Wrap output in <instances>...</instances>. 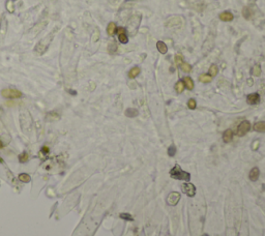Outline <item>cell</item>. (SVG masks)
Listing matches in <instances>:
<instances>
[{
    "instance_id": "1",
    "label": "cell",
    "mask_w": 265,
    "mask_h": 236,
    "mask_svg": "<svg viewBox=\"0 0 265 236\" xmlns=\"http://www.w3.org/2000/svg\"><path fill=\"white\" fill-rule=\"evenodd\" d=\"M170 175L173 179H178V180H188L191 179V174L181 169L179 165H175L170 171Z\"/></svg>"
},
{
    "instance_id": "2",
    "label": "cell",
    "mask_w": 265,
    "mask_h": 236,
    "mask_svg": "<svg viewBox=\"0 0 265 236\" xmlns=\"http://www.w3.org/2000/svg\"><path fill=\"white\" fill-rule=\"evenodd\" d=\"M53 33L51 35H47V36L45 37V38L42 39V42H40L38 44L35 46L34 48V51L36 52L37 54H42V53H45L46 51H47L48 47H49V45L51 44V42H52L53 39Z\"/></svg>"
},
{
    "instance_id": "3",
    "label": "cell",
    "mask_w": 265,
    "mask_h": 236,
    "mask_svg": "<svg viewBox=\"0 0 265 236\" xmlns=\"http://www.w3.org/2000/svg\"><path fill=\"white\" fill-rule=\"evenodd\" d=\"M1 95L5 98H20L22 97V92L20 90L12 88H5L1 91Z\"/></svg>"
},
{
    "instance_id": "4",
    "label": "cell",
    "mask_w": 265,
    "mask_h": 236,
    "mask_svg": "<svg viewBox=\"0 0 265 236\" xmlns=\"http://www.w3.org/2000/svg\"><path fill=\"white\" fill-rule=\"evenodd\" d=\"M250 130H251V123L249 122L248 120H244L238 126L237 133L236 134H237V136H239V137H242V136H244Z\"/></svg>"
},
{
    "instance_id": "5",
    "label": "cell",
    "mask_w": 265,
    "mask_h": 236,
    "mask_svg": "<svg viewBox=\"0 0 265 236\" xmlns=\"http://www.w3.org/2000/svg\"><path fill=\"white\" fill-rule=\"evenodd\" d=\"M181 191L186 194L188 197H194L196 194V187L192 183H182L181 185Z\"/></svg>"
},
{
    "instance_id": "6",
    "label": "cell",
    "mask_w": 265,
    "mask_h": 236,
    "mask_svg": "<svg viewBox=\"0 0 265 236\" xmlns=\"http://www.w3.org/2000/svg\"><path fill=\"white\" fill-rule=\"evenodd\" d=\"M180 200V194L177 192H172L168 195L167 197V203L171 206H174L178 203V201Z\"/></svg>"
},
{
    "instance_id": "7",
    "label": "cell",
    "mask_w": 265,
    "mask_h": 236,
    "mask_svg": "<svg viewBox=\"0 0 265 236\" xmlns=\"http://www.w3.org/2000/svg\"><path fill=\"white\" fill-rule=\"evenodd\" d=\"M260 102V95L258 93H251L247 97V103L249 105H257Z\"/></svg>"
},
{
    "instance_id": "8",
    "label": "cell",
    "mask_w": 265,
    "mask_h": 236,
    "mask_svg": "<svg viewBox=\"0 0 265 236\" xmlns=\"http://www.w3.org/2000/svg\"><path fill=\"white\" fill-rule=\"evenodd\" d=\"M259 174H260V171H259V169H258L257 167H255L250 171L249 177H250V179L252 180V181H256V180H258V178H259Z\"/></svg>"
},
{
    "instance_id": "9",
    "label": "cell",
    "mask_w": 265,
    "mask_h": 236,
    "mask_svg": "<svg viewBox=\"0 0 265 236\" xmlns=\"http://www.w3.org/2000/svg\"><path fill=\"white\" fill-rule=\"evenodd\" d=\"M233 15L230 12H224L220 15V21H224V22H230L233 20Z\"/></svg>"
},
{
    "instance_id": "10",
    "label": "cell",
    "mask_w": 265,
    "mask_h": 236,
    "mask_svg": "<svg viewBox=\"0 0 265 236\" xmlns=\"http://www.w3.org/2000/svg\"><path fill=\"white\" fill-rule=\"evenodd\" d=\"M232 138H233V132L231 130H227L224 132L223 134V140L225 143H229L232 141Z\"/></svg>"
},
{
    "instance_id": "11",
    "label": "cell",
    "mask_w": 265,
    "mask_h": 236,
    "mask_svg": "<svg viewBox=\"0 0 265 236\" xmlns=\"http://www.w3.org/2000/svg\"><path fill=\"white\" fill-rule=\"evenodd\" d=\"M254 130L259 133H265V121H259L254 126Z\"/></svg>"
},
{
    "instance_id": "12",
    "label": "cell",
    "mask_w": 265,
    "mask_h": 236,
    "mask_svg": "<svg viewBox=\"0 0 265 236\" xmlns=\"http://www.w3.org/2000/svg\"><path fill=\"white\" fill-rule=\"evenodd\" d=\"M156 48H157V50H159L160 53H162V54H166L167 51H168V48H167L166 44L164 42H157V44H156Z\"/></svg>"
},
{
    "instance_id": "13",
    "label": "cell",
    "mask_w": 265,
    "mask_h": 236,
    "mask_svg": "<svg viewBox=\"0 0 265 236\" xmlns=\"http://www.w3.org/2000/svg\"><path fill=\"white\" fill-rule=\"evenodd\" d=\"M138 114H139L138 110L135 108H129L125 110V116H127V117H131V118L136 117V116H138Z\"/></svg>"
},
{
    "instance_id": "14",
    "label": "cell",
    "mask_w": 265,
    "mask_h": 236,
    "mask_svg": "<svg viewBox=\"0 0 265 236\" xmlns=\"http://www.w3.org/2000/svg\"><path fill=\"white\" fill-rule=\"evenodd\" d=\"M115 31H116V24L113 22L109 23L108 27H107V33H108V35L112 36V35L115 33Z\"/></svg>"
},
{
    "instance_id": "15",
    "label": "cell",
    "mask_w": 265,
    "mask_h": 236,
    "mask_svg": "<svg viewBox=\"0 0 265 236\" xmlns=\"http://www.w3.org/2000/svg\"><path fill=\"white\" fill-rule=\"evenodd\" d=\"M184 86L188 89V90H192L194 88V82L190 77H186L184 79Z\"/></svg>"
},
{
    "instance_id": "16",
    "label": "cell",
    "mask_w": 265,
    "mask_h": 236,
    "mask_svg": "<svg viewBox=\"0 0 265 236\" xmlns=\"http://www.w3.org/2000/svg\"><path fill=\"white\" fill-rule=\"evenodd\" d=\"M139 74H140V67H135L129 71V79H134V78H136Z\"/></svg>"
},
{
    "instance_id": "17",
    "label": "cell",
    "mask_w": 265,
    "mask_h": 236,
    "mask_svg": "<svg viewBox=\"0 0 265 236\" xmlns=\"http://www.w3.org/2000/svg\"><path fill=\"white\" fill-rule=\"evenodd\" d=\"M46 118H47V120L55 121V120H58V119H59V115H58L56 112H50V113L47 114Z\"/></svg>"
},
{
    "instance_id": "18",
    "label": "cell",
    "mask_w": 265,
    "mask_h": 236,
    "mask_svg": "<svg viewBox=\"0 0 265 236\" xmlns=\"http://www.w3.org/2000/svg\"><path fill=\"white\" fill-rule=\"evenodd\" d=\"M184 81H178L177 83L175 84V90H176V92L177 93H181L182 91L184 90Z\"/></svg>"
},
{
    "instance_id": "19",
    "label": "cell",
    "mask_w": 265,
    "mask_h": 236,
    "mask_svg": "<svg viewBox=\"0 0 265 236\" xmlns=\"http://www.w3.org/2000/svg\"><path fill=\"white\" fill-rule=\"evenodd\" d=\"M199 80H200V82H203V83H209V82H211V80H212V77H211L210 75L202 74L200 77H199Z\"/></svg>"
},
{
    "instance_id": "20",
    "label": "cell",
    "mask_w": 265,
    "mask_h": 236,
    "mask_svg": "<svg viewBox=\"0 0 265 236\" xmlns=\"http://www.w3.org/2000/svg\"><path fill=\"white\" fill-rule=\"evenodd\" d=\"M19 180L22 182H25V183H27V182H29L30 180H31V178H30V176L28 174H26V173H21L20 175H19Z\"/></svg>"
},
{
    "instance_id": "21",
    "label": "cell",
    "mask_w": 265,
    "mask_h": 236,
    "mask_svg": "<svg viewBox=\"0 0 265 236\" xmlns=\"http://www.w3.org/2000/svg\"><path fill=\"white\" fill-rule=\"evenodd\" d=\"M218 69L216 64H212V65L209 67V75H210L211 77L216 76V75H218Z\"/></svg>"
},
{
    "instance_id": "22",
    "label": "cell",
    "mask_w": 265,
    "mask_h": 236,
    "mask_svg": "<svg viewBox=\"0 0 265 236\" xmlns=\"http://www.w3.org/2000/svg\"><path fill=\"white\" fill-rule=\"evenodd\" d=\"M180 69H181V71H184V73H190V71H192V67L188 63H182L180 65Z\"/></svg>"
},
{
    "instance_id": "23",
    "label": "cell",
    "mask_w": 265,
    "mask_h": 236,
    "mask_svg": "<svg viewBox=\"0 0 265 236\" xmlns=\"http://www.w3.org/2000/svg\"><path fill=\"white\" fill-rule=\"evenodd\" d=\"M253 75L256 77L260 76L261 75V67L259 65V64H256L255 67H253Z\"/></svg>"
},
{
    "instance_id": "24",
    "label": "cell",
    "mask_w": 265,
    "mask_h": 236,
    "mask_svg": "<svg viewBox=\"0 0 265 236\" xmlns=\"http://www.w3.org/2000/svg\"><path fill=\"white\" fill-rule=\"evenodd\" d=\"M118 39L120 40V43H122V44H127V43L129 42V38H127V34H125V33L119 34L118 35Z\"/></svg>"
},
{
    "instance_id": "25",
    "label": "cell",
    "mask_w": 265,
    "mask_h": 236,
    "mask_svg": "<svg viewBox=\"0 0 265 236\" xmlns=\"http://www.w3.org/2000/svg\"><path fill=\"white\" fill-rule=\"evenodd\" d=\"M196 106H197L196 101H195L194 98L188 99V108L192 109V110H194V109H196Z\"/></svg>"
},
{
    "instance_id": "26",
    "label": "cell",
    "mask_w": 265,
    "mask_h": 236,
    "mask_svg": "<svg viewBox=\"0 0 265 236\" xmlns=\"http://www.w3.org/2000/svg\"><path fill=\"white\" fill-rule=\"evenodd\" d=\"M182 60H184V57H182L181 54H177L175 56V63L177 64V65H181V64L184 63Z\"/></svg>"
},
{
    "instance_id": "27",
    "label": "cell",
    "mask_w": 265,
    "mask_h": 236,
    "mask_svg": "<svg viewBox=\"0 0 265 236\" xmlns=\"http://www.w3.org/2000/svg\"><path fill=\"white\" fill-rule=\"evenodd\" d=\"M119 216H120L122 220H125V221H134L133 216H131L129 213H120Z\"/></svg>"
},
{
    "instance_id": "28",
    "label": "cell",
    "mask_w": 265,
    "mask_h": 236,
    "mask_svg": "<svg viewBox=\"0 0 265 236\" xmlns=\"http://www.w3.org/2000/svg\"><path fill=\"white\" fill-rule=\"evenodd\" d=\"M19 161H20L21 163H25L28 161V154L26 152L22 153V154L19 155Z\"/></svg>"
},
{
    "instance_id": "29",
    "label": "cell",
    "mask_w": 265,
    "mask_h": 236,
    "mask_svg": "<svg viewBox=\"0 0 265 236\" xmlns=\"http://www.w3.org/2000/svg\"><path fill=\"white\" fill-rule=\"evenodd\" d=\"M168 153H169V155H170V156H174V155H175V153H176V147H175V146H173V145L170 146V147H169V149H168Z\"/></svg>"
},
{
    "instance_id": "30",
    "label": "cell",
    "mask_w": 265,
    "mask_h": 236,
    "mask_svg": "<svg viewBox=\"0 0 265 236\" xmlns=\"http://www.w3.org/2000/svg\"><path fill=\"white\" fill-rule=\"evenodd\" d=\"M6 8H8V10L10 12H15V8H14V5H12V0H10V1L6 2Z\"/></svg>"
},
{
    "instance_id": "31",
    "label": "cell",
    "mask_w": 265,
    "mask_h": 236,
    "mask_svg": "<svg viewBox=\"0 0 265 236\" xmlns=\"http://www.w3.org/2000/svg\"><path fill=\"white\" fill-rule=\"evenodd\" d=\"M242 15H243V17H244L245 19H250V16H251L250 10H249L248 8H244L242 10Z\"/></svg>"
},
{
    "instance_id": "32",
    "label": "cell",
    "mask_w": 265,
    "mask_h": 236,
    "mask_svg": "<svg viewBox=\"0 0 265 236\" xmlns=\"http://www.w3.org/2000/svg\"><path fill=\"white\" fill-rule=\"evenodd\" d=\"M116 49H117V46H116V44L115 43H112V44H110L109 45V52L110 53H115L116 52Z\"/></svg>"
},
{
    "instance_id": "33",
    "label": "cell",
    "mask_w": 265,
    "mask_h": 236,
    "mask_svg": "<svg viewBox=\"0 0 265 236\" xmlns=\"http://www.w3.org/2000/svg\"><path fill=\"white\" fill-rule=\"evenodd\" d=\"M95 32H97V33H95V34L92 36V40H93V42H97V38H99V30L97 29V31H95Z\"/></svg>"
},
{
    "instance_id": "34",
    "label": "cell",
    "mask_w": 265,
    "mask_h": 236,
    "mask_svg": "<svg viewBox=\"0 0 265 236\" xmlns=\"http://www.w3.org/2000/svg\"><path fill=\"white\" fill-rule=\"evenodd\" d=\"M253 145H254V146H252V148H253L254 150L258 149V146H259V141H258V140H257V141H255V142H254V144H253Z\"/></svg>"
},
{
    "instance_id": "35",
    "label": "cell",
    "mask_w": 265,
    "mask_h": 236,
    "mask_svg": "<svg viewBox=\"0 0 265 236\" xmlns=\"http://www.w3.org/2000/svg\"><path fill=\"white\" fill-rule=\"evenodd\" d=\"M117 33H118V35L119 34H122V33H125V29H124V28H122V27L118 28V30H117Z\"/></svg>"
},
{
    "instance_id": "36",
    "label": "cell",
    "mask_w": 265,
    "mask_h": 236,
    "mask_svg": "<svg viewBox=\"0 0 265 236\" xmlns=\"http://www.w3.org/2000/svg\"><path fill=\"white\" fill-rule=\"evenodd\" d=\"M42 150H44L45 152H48V147H46V146H45V147L42 148Z\"/></svg>"
},
{
    "instance_id": "37",
    "label": "cell",
    "mask_w": 265,
    "mask_h": 236,
    "mask_svg": "<svg viewBox=\"0 0 265 236\" xmlns=\"http://www.w3.org/2000/svg\"><path fill=\"white\" fill-rule=\"evenodd\" d=\"M249 85H252V80L251 79H249Z\"/></svg>"
},
{
    "instance_id": "38",
    "label": "cell",
    "mask_w": 265,
    "mask_h": 236,
    "mask_svg": "<svg viewBox=\"0 0 265 236\" xmlns=\"http://www.w3.org/2000/svg\"><path fill=\"white\" fill-rule=\"evenodd\" d=\"M2 147V143H1V141H0V148Z\"/></svg>"
},
{
    "instance_id": "39",
    "label": "cell",
    "mask_w": 265,
    "mask_h": 236,
    "mask_svg": "<svg viewBox=\"0 0 265 236\" xmlns=\"http://www.w3.org/2000/svg\"><path fill=\"white\" fill-rule=\"evenodd\" d=\"M1 113H2V110H1V109H0V114H1Z\"/></svg>"
},
{
    "instance_id": "40",
    "label": "cell",
    "mask_w": 265,
    "mask_h": 236,
    "mask_svg": "<svg viewBox=\"0 0 265 236\" xmlns=\"http://www.w3.org/2000/svg\"><path fill=\"white\" fill-rule=\"evenodd\" d=\"M12 1H16V0H12Z\"/></svg>"
}]
</instances>
